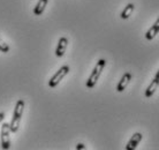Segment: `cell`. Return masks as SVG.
Returning <instances> with one entry per match:
<instances>
[{
    "label": "cell",
    "instance_id": "cell-14",
    "mask_svg": "<svg viewBox=\"0 0 159 150\" xmlns=\"http://www.w3.org/2000/svg\"><path fill=\"white\" fill-rule=\"evenodd\" d=\"M4 118H5V113L4 112H0V123L4 120Z\"/></svg>",
    "mask_w": 159,
    "mask_h": 150
},
{
    "label": "cell",
    "instance_id": "cell-11",
    "mask_svg": "<svg viewBox=\"0 0 159 150\" xmlns=\"http://www.w3.org/2000/svg\"><path fill=\"white\" fill-rule=\"evenodd\" d=\"M134 8H135L134 4H128L127 6L125 7V9L121 12V15H120V17H121L122 20H127L128 17L131 15V13H133V11H134Z\"/></svg>",
    "mask_w": 159,
    "mask_h": 150
},
{
    "label": "cell",
    "instance_id": "cell-3",
    "mask_svg": "<svg viewBox=\"0 0 159 150\" xmlns=\"http://www.w3.org/2000/svg\"><path fill=\"white\" fill-rule=\"evenodd\" d=\"M11 127H9V124L5 123L2 124L1 126V132H0V144H1V148L5 150H7L11 148Z\"/></svg>",
    "mask_w": 159,
    "mask_h": 150
},
{
    "label": "cell",
    "instance_id": "cell-9",
    "mask_svg": "<svg viewBox=\"0 0 159 150\" xmlns=\"http://www.w3.org/2000/svg\"><path fill=\"white\" fill-rule=\"evenodd\" d=\"M158 87H159V81L158 80L153 79L152 80V82L150 83V86H149V87L147 88V90H145V97H147V98L152 97Z\"/></svg>",
    "mask_w": 159,
    "mask_h": 150
},
{
    "label": "cell",
    "instance_id": "cell-4",
    "mask_svg": "<svg viewBox=\"0 0 159 150\" xmlns=\"http://www.w3.org/2000/svg\"><path fill=\"white\" fill-rule=\"evenodd\" d=\"M68 72H69V66H66V65H65V66H62L59 71L57 72L56 74L52 76L51 80L48 81V87H50V88L57 87V86L60 83V81H61V80L64 79L65 76L68 74Z\"/></svg>",
    "mask_w": 159,
    "mask_h": 150
},
{
    "label": "cell",
    "instance_id": "cell-12",
    "mask_svg": "<svg viewBox=\"0 0 159 150\" xmlns=\"http://www.w3.org/2000/svg\"><path fill=\"white\" fill-rule=\"evenodd\" d=\"M0 51L4 52V53H7L9 51V46H8V44H6L4 40H0Z\"/></svg>",
    "mask_w": 159,
    "mask_h": 150
},
{
    "label": "cell",
    "instance_id": "cell-5",
    "mask_svg": "<svg viewBox=\"0 0 159 150\" xmlns=\"http://www.w3.org/2000/svg\"><path fill=\"white\" fill-rule=\"evenodd\" d=\"M67 45H68V40L66 37H61L59 40L58 46L56 49V55L58 58H61L65 54V52L67 50Z\"/></svg>",
    "mask_w": 159,
    "mask_h": 150
},
{
    "label": "cell",
    "instance_id": "cell-8",
    "mask_svg": "<svg viewBox=\"0 0 159 150\" xmlns=\"http://www.w3.org/2000/svg\"><path fill=\"white\" fill-rule=\"evenodd\" d=\"M158 32H159V17L157 19L155 24H153V26L147 31V34H145V38L149 40H152L156 36L158 35Z\"/></svg>",
    "mask_w": 159,
    "mask_h": 150
},
{
    "label": "cell",
    "instance_id": "cell-7",
    "mask_svg": "<svg viewBox=\"0 0 159 150\" xmlns=\"http://www.w3.org/2000/svg\"><path fill=\"white\" fill-rule=\"evenodd\" d=\"M143 138V135L141 133H135V134L131 136V138L129 140L128 144L126 146V149L127 150H134L136 149V147L139 146V143L141 142V140Z\"/></svg>",
    "mask_w": 159,
    "mask_h": 150
},
{
    "label": "cell",
    "instance_id": "cell-1",
    "mask_svg": "<svg viewBox=\"0 0 159 150\" xmlns=\"http://www.w3.org/2000/svg\"><path fill=\"white\" fill-rule=\"evenodd\" d=\"M23 110H24V101L20 99V101H17V103H16L12 121L9 124V127H11V132H12V133H17L19 127H20L21 118H22V115H23Z\"/></svg>",
    "mask_w": 159,
    "mask_h": 150
},
{
    "label": "cell",
    "instance_id": "cell-13",
    "mask_svg": "<svg viewBox=\"0 0 159 150\" xmlns=\"http://www.w3.org/2000/svg\"><path fill=\"white\" fill-rule=\"evenodd\" d=\"M76 149L80 150V149H85V146H84L83 143H79L77 146H76Z\"/></svg>",
    "mask_w": 159,
    "mask_h": 150
},
{
    "label": "cell",
    "instance_id": "cell-6",
    "mask_svg": "<svg viewBox=\"0 0 159 150\" xmlns=\"http://www.w3.org/2000/svg\"><path fill=\"white\" fill-rule=\"evenodd\" d=\"M130 81H131V74L130 73H125V74L122 75L121 80L119 81V83H118L116 90L119 91V92H122V91L127 88V86L129 84Z\"/></svg>",
    "mask_w": 159,
    "mask_h": 150
},
{
    "label": "cell",
    "instance_id": "cell-10",
    "mask_svg": "<svg viewBox=\"0 0 159 150\" xmlns=\"http://www.w3.org/2000/svg\"><path fill=\"white\" fill-rule=\"evenodd\" d=\"M48 2V0H39V1L37 2L36 7L34 8V14L36 16L42 15L43 12L45 11V7H46Z\"/></svg>",
    "mask_w": 159,
    "mask_h": 150
},
{
    "label": "cell",
    "instance_id": "cell-15",
    "mask_svg": "<svg viewBox=\"0 0 159 150\" xmlns=\"http://www.w3.org/2000/svg\"><path fill=\"white\" fill-rule=\"evenodd\" d=\"M155 79H156V80H158V81H159V69H158V72H157V74H156Z\"/></svg>",
    "mask_w": 159,
    "mask_h": 150
},
{
    "label": "cell",
    "instance_id": "cell-2",
    "mask_svg": "<svg viewBox=\"0 0 159 150\" xmlns=\"http://www.w3.org/2000/svg\"><path fill=\"white\" fill-rule=\"evenodd\" d=\"M105 65H106V61L104 59H99L98 63H96L93 71L91 72V74H90V76H89V79L87 81V87L89 89H91V88H93L96 86V83H97V81L99 80L100 75H102V72L104 71Z\"/></svg>",
    "mask_w": 159,
    "mask_h": 150
}]
</instances>
